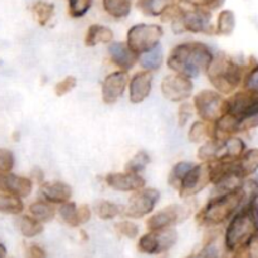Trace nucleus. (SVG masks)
<instances>
[{"instance_id": "obj_1", "label": "nucleus", "mask_w": 258, "mask_h": 258, "mask_svg": "<svg viewBox=\"0 0 258 258\" xmlns=\"http://www.w3.org/2000/svg\"><path fill=\"white\" fill-rule=\"evenodd\" d=\"M213 58L211 48L204 43L185 42L173 48L166 64L173 72L193 78L207 72Z\"/></svg>"}, {"instance_id": "obj_2", "label": "nucleus", "mask_w": 258, "mask_h": 258, "mask_svg": "<svg viewBox=\"0 0 258 258\" xmlns=\"http://www.w3.org/2000/svg\"><path fill=\"white\" fill-rule=\"evenodd\" d=\"M258 233V204L257 202L242 207L231 218L227 227L224 244L229 252L238 251L247 246Z\"/></svg>"}, {"instance_id": "obj_3", "label": "nucleus", "mask_w": 258, "mask_h": 258, "mask_svg": "<svg viewBox=\"0 0 258 258\" xmlns=\"http://www.w3.org/2000/svg\"><path fill=\"white\" fill-rule=\"evenodd\" d=\"M244 206H246V196L243 188L222 196L212 197L207 206L198 213L197 222L201 226H219L231 219Z\"/></svg>"}, {"instance_id": "obj_4", "label": "nucleus", "mask_w": 258, "mask_h": 258, "mask_svg": "<svg viewBox=\"0 0 258 258\" xmlns=\"http://www.w3.org/2000/svg\"><path fill=\"white\" fill-rule=\"evenodd\" d=\"M246 67L234 62L224 53L214 55L211 66L207 70L209 82L218 92L223 95H231L242 83L246 75Z\"/></svg>"}, {"instance_id": "obj_5", "label": "nucleus", "mask_w": 258, "mask_h": 258, "mask_svg": "<svg viewBox=\"0 0 258 258\" xmlns=\"http://www.w3.org/2000/svg\"><path fill=\"white\" fill-rule=\"evenodd\" d=\"M194 108L201 117L207 122H216L222 116L228 113V100L221 92L213 90H202L194 97Z\"/></svg>"}, {"instance_id": "obj_6", "label": "nucleus", "mask_w": 258, "mask_h": 258, "mask_svg": "<svg viewBox=\"0 0 258 258\" xmlns=\"http://www.w3.org/2000/svg\"><path fill=\"white\" fill-rule=\"evenodd\" d=\"M163 34L164 30L160 25L140 23L128 29L126 43L134 52L140 55L159 47Z\"/></svg>"}, {"instance_id": "obj_7", "label": "nucleus", "mask_w": 258, "mask_h": 258, "mask_svg": "<svg viewBox=\"0 0 258 258\" xmlns=\"http://www.w3.org/2000/svg\"><path fill=\"white\" fill-rule=\"evenodd\" d=\"M211 18V12L206 8H193L190 10L184 9L180 18L171 23V25L174 32L176 33L191 32L213 34L216 33V27L212 25Z\"/></svg>"}, {"instance_id": "obj_8", "label": "nucleus", "mask_w": 258, "mask_h": 258, "mask_svg": "<svg viewBox=\"0 0 258 258\" xmlns=\"http://www.w3.org/2000/svg\"><path fill=\"white\" fill-rule=\"evenodd\" d=\"M160 199V191L154 188H143L134 191L127 206L123 207L122 214L128 218H143L154 211Z\"/></svg>"}, {"instance_id": "obj_9", "label": "nucleus", "mask_w": 258, "mask_h": 258, "mask_svg": "<svg viewBox=\"0 0 258 258\" xmlns=\"http://www.w3.org/2000/svg\"><path fill=\"white\" fill-rule=\"evenodd\" d=\"M212 184L211 180V163L203 161L202 164L196 165L188 171L185 178L183 179L179 188V196L183 199L190 198V197L197 196L207 186Z\"/></svg>"}, {"instance_id": "obj_10", "label": "nucleus", "mask_w": 258, "mask_h": 258, "mask_svg": "<svg viewBox=\"0 0 258 258\" xmlns=\"http://www.w3.org/2000/svg\"><path fill=\"white\" fill-rule=\"evenodd\" d=\"M194 85L190 77L175 73L164 77L161 81L160 90L164 97L171 102H184L193 93Z\"/></svg>"}, {"instance_id": "obj_11", "label": "nucleus", "mask_w": 258, "mask_h": 258, "mask_svg": "<svg viewBox=\"0 0 258 258\" xmlns=\"http://www.w3.org/2000/svg\"><path fill=\"white\" fill-rule=\"evenodd\" d=\"M189 213H190V209L186 208V207L179 206V204H171V206L165 207L161 211L153 214L146 221V227L150 232L171 228L173 226L188 218Z\"/></svg>"}, {"instance_id": "obj_12", "label": "nucleus", "mask_w": 258, "mask_h": 258, "mask_svg": "<svg viewBox=\"0 0 258 258\" xmlns=\"http://www.w3.org/2000/svg\"><path fill=\"white\" fill-rule=\"evenodd\" d=\"M228 112L238 120L258 112V93L249 90L237 92L228 98Z\"/></svg>"}, {"instance_id": "obj_13", "label": "nucleus", "mask_w": 258, "mask_h": 258, "mask_svg": "<svg viewBox=\"0 0 258 258\" xmlns=\"http://www.w3.org/2000/svg\"><path fill=\"white\" fill-rule=\"evenodd\" d=\"M128 82L127 71H116L110 73L103 80L101 86V95L102 101L107 105L115 103L125 92V88Z\"/></svg>"}, {"instance_id": "obj_14", "label": "nucleus", "mask_w": 258, "mask_h": 258, "mask_svg": "<svg viewBox=\"0 0 258 258\" xmlns=\"http://www.w3.org/2000/svg\"><path fill=\"white\" fill-rule=\"evenodd\" d=\"M106 184L116 191H136L145 186V179L139 174L128 173H111L105 178Z\"/></svg>"}, {"instance_id": "obj_15", "label": "nucleus", "mask_w": 258, "mask_h": 258, "mask_svg": "<svg viewBox=\"0 0 258 258\" xmlns=\"http://www.w3.org/2000/svg\"><path fill=\"white\" fill-rule=\"evenodd\" d=\"M108 54L113 64L121 71H128L139 60V54L134 52L126 42H113L108 47Z\"/></svg>"}, {"instance_id": "obj_16", "label": "nucleus", "mask_w": 258, "mask_h": 258, "mask_svg": "<svg viewBox=\"0 0 258 258\" xmlns=\"http://www.w3.org/2000/svg\"><path fill=\"white\" fill-rule=\"evenodd\" d=\"M153 86V75L150 71L138 72L130 81V101L133 103H141L148 98Z\"/></svg>"}, {"instance_id": "obj_17", "label": "nucleus", "mask_w": 258, "mask_h": 258, "mask_svg": "<svg viewBox=\"0 0 258 258\" xmlns=\"http://www.w3.org/2000/svg\"><path fill=\"white\" fill-rule=\"evenodd\" d=\"M0 186L7 193L13 194L19 198H27L30 196L33 189V181L30 178L15 175V174L8 173L0 178Z\"/></svg>"}, {"instance_id": "obj_18", "label": "nucleus", "mask_w": 258, "mask_h": 258, "mask_svg": "<svg viewBox=\"0 0 258 258\" xmlns=\"http://www.w3.org/2000/svg\"><path fill=\"white\" fill-rule=\"evenodd\" d=\"M40 194L45 201L53 204L66 203L72 197V188L63 181H50L40 185Z\"/></svg>"}, {"instance_id": "obj_19", "label": "nucleus", "mask_w": 258, "mask_h": 258, "mask_svg": "<svg viewBox=\"0 0 258 258\" xmlns=\"http://www.w3.org/2000/svg\"><path fill=\"white\" fill-rule=\"evenodd\" d=\"M113 39V32L110 28L100 24H92L88 27L85 37V44L87 47H95L97 44H107Z\"/></svg>"}, {"instance_id": "obj_20", "label": "nucleus", "mask_w": 258, "mask_h": 258, "mask_svg": "<svg viewBox=\"0 0 258 258\" xmlns=\"http://www.w3.org/2000/svg\"><path fill=\"white\" fill-rule=\"evenodd\" d=\"M246 151V144L242 139L236 136H229L226 140L222 141L221 154L218 160L226 159V160H238Z\"/></svg>"}, {"instance_id": "obj_21", "label": "nucleus", "mask_w": 258, "mask_h": 258, "mask_svg": "<svg viewBox=\"0 0 258 258\" xmlns=\"http://www.w3.org/2000/svg\"><path fill=\"white\" fill-rule=\"evenodd\" d=\"M181 0H139V10L149 17H161L169 8L179 4Z\"/></svg>"}, {"instance_id": "obj_22", "label": "nucleus", "mask_w": 258, "mask_h": 258, "mask_svg": "<svg viewBox=\"0 0 258 258\" xmlns=\"http://www.w3.org/2000/svg\"><path fill=\"white\" fill-rule=\"evenodd\" d=\"M189 141L191 143H203L208 139L214 138V123L207 122V121H196L190 126L188 133Z\"/></svg>"}, {"instance_id": "obj_23", "label": "nucleus", "mask_w": 258, "mask_h": 258, "mask_svg": "<svg viewBox=\"0 0 258 258\" xmlns=\"http://www.w3.org/2000/svg\"><path fill=\"white\" fill-rule=\"evenodd\" d=\"M29 213L42 223H47V222L53 221L55 217V208L53 203L43 199V201H35L30 204Z\"/></svg>"}, {"instance_id": "obj_24", "label": "nucleus", "mask_w": 258, "mask_h": 258, "mask_svg": "<svg viewBox=\"0 0 258 258\" xmlns=\"http://www.w3.org/2000/svg\"><path fill=\"white\" fill-rule=\"evenodd\" d=\"M103 10L115 19H123L131 13L133 0H102Z\"/></svg>"}, {"instance_id": "obj_25", "label": "nucleus", "mask_w": 258, "mask_h": 258, "mask_svg": "<svg viewBox=\"0 0 258 258\" xmlns=\"http://www.w3.org/2000/svg\"><path fill=\"white\" fill-rule=\"evenodd\" d=\"M237 168L244 178L256 173L258 170V149L244 151L243 155L237 160Z\"/></svg>"}, {"instance_id": "obj_26", "label": "nucleus", "mask_w": 258, "mask_h": 258, "mask_svg": "<svg viewBox=\"0 0 258 258\" xmlns=\"http://www.w3.org/2000/svg\"><path fill=\"white\" fill-rule=\"evenodd\" d=\"M138 249L141 252V253H146V254L163 253L160 236H159L158 232L149 231V233L141 236L140 239H139Z\"/></svg>"}, {"instance_id": "obj_27", "label": "nucleus", "mask_w": 258, "mask_h": 258, "mask_svg": "<svg viewBox=\"0 0 258 258\" xmlns=\"http://www.w3.org/2000/svg\"><path fill=\"white\" fill-rule=\"evenodd\" d=\"M30 12H32V15L35 22L40 27H45L53 18V15H54V5L52 3L39 0V2H35L30 7Z\"/></svg>"}, {"instance_id": "obj_28", "label": "nucleus", "mask_w": 258, "mask_h": 258, "mask_svg": "<svg viewBox=\"0 0 258 258\" xmlns=\"http://www.w3.org/2000/svg\"><path fill=\"white\" fill-rule=\"evenodd\" d=\"M18 228L25 238H33L43 232V223L32 216H23L17 221Z\"/></svg>"}, {"instance_id": "obj_29", "label": "nucleus", "mask_w": 258, "mask_h": 258, "mask_svg": "<svg viewBox=\"0 0 258 258\" xmlns=\"http://www.w3.org/2000/svg\"><path fill=\"white\" fill-rule=\"evenodd\" d=\"M24 211V204L19 197L10 193H0V213L18 216Z\"/></svg>"}, {"instance_id": "obj_30", "label": "nucleus", "mask_w": 258, "mask_h": 258, "mask_svg": "<svg viewBox=\"0 0 258 258\" xmlns=\"http://www.w3.org/2000/svg\"><path fill=\"white\" fill-rule=\"evenodd\" d=\"M222 141L223 140H218V139H208V140L199 148L198 158L201 159L202 161H206V163L218 160L222 149Z\"/></svg>"}, {"instance_id": "obj_31", "label": "nucleus", "mask_w": 258, "mask_h": 258, "mask_svg": "<svg viewBox=\"0 0 258 258\" xmlns=\"http://www.w3.org/2000/svg\"><path fill=\"white\" fill-rule=\"evenodd\" d=\"M236 28V15L232 10H222L216 24V34L231 35Z\"/></svg>"}, {"instance_id": "obj_32", "label": "nucleus", "mask_w": 258, "mask_h": 258, "mask_svg": "<svg viewBox=\"0 0 258 258\" xmlns=\"http://www.w3.org/2000/svg\"><path fill=\"white\" fill-rule=\"evenodd\" d=\"M139 62L145 71L154 72V71L159 70L161 63H163V53H161L160 47H156L149 52L144 53V54H140Z\"/></svg>"}, {"instance_id": "obj_33", "label": "nucleus", "mask_w": 258, "mask_h": 258, "mask_svg": "<svg viewBox=\"0 0 258 258\" xmlns=\"http://www.w3.org/2000/svg\"><path fill=\"white\" fill-rule=\"evenodd\" d=\"M193 163H188V161H180V163L175 164L173 169H171L170 174H169V185L179 190L181 181L185 178L188 171L193 168Z\"/></svg>"}, {"instance_id": "obj_34", "label": "nucleus", "mask_w": 258, "mask_h": 258, "mask_svg": "<svg viewBox=\"0 0 258 258\" xmlns=\"http://www.w3.org/2000/svg\"><path fill=\"white\" fill-rule=\"evenodd\" d=\"M123 207L118 206V204L112 203L108 201H100L96 204V213L103 221H108V219H113L117 216L122 214Z\"/></svg>"}, {"instance_id": "obj_35", "label": "nucleus", "mask_w": 258, "mask_h": 258, "mask_svg": "<svg viewBox=\"0 0 258 258\" xmlns=\"http://www.w3.org/2000/svg\"><path fill=\"white\" fill-rule=\"evenodd\" d=\"M58 213H59L60 219L70 227L81 226L80 221H78V207L73 202L68 201L60 204Z\"/></svg>"}, {"instance_id": "obj_36", "label": "nucleus", "mask_w": 258, "mask_h": 258, "mask_svg": "<svg viewBox=\"0 0 258 258\" xmlns=\"http://www.w3.org/2000/svg\"><path fill=\"white\" fill-rule=\"evenodd\" d=\"M149 163H150V156H149V154L144 150L138 151V153L126 163L125 171L139 174L148 166Z\"/></svg>"}, {"instance_id": "obj_37", "label": "nucleus", "mask_w": 258, "mask_h": 258, "mask_svg": "<svg viewBox=\"0 0 258 258\" xmlns=\"http://www.w3.org/2000/svg\"><path fill=\"white\" fill-rule=\"evenodd\" d=\"M68 14L72 18H82L91 9L92 0H67Z\"/></svg>"}, {"instance_id": "obj_38", "label": "nucleus", "mask_w": 258, "mask_h": 258, "mask_svg": "<svg viewBox=\"0 0 258 258\" xmlns=\"http://www.w3.org/2000/svg\"><path fill=\"white\" fill-rule=\"evenodd\" d=\"M115 229L120 236L134 239L139 236V226L131 221H121L115 224Z\"/></svg>"}, {"instance_id": "obj_39", "label": "nucleus", "mask_w": 258, "mask_h": 258, "mask_svg": "<svg viewBox=\"0 0 258 258\" xmlns=\"http://www.w3.org/2000/svg\"><path fill=\"white\" fill-rule=\"evenodd\" d=\"M14 154L9 149H0V174L4 175L12 171L14 168Z\"/></svg>"}, {"instance_id": "obj_40", "label": "nucleus", "mask_w": 258, "mask_h": 258, "mask_svg": "<svg viewBox=\"0 0 258 258\" xmlns=\"http://www.w3.org/2000/svg\"><path fill=\"white\" fill-rule=\"evenodd\" d=\"M76 85H77V78L75 76H67L54 86V93L58 97H62L70 93L76 87Z\"/></svg>"}, {"instance_id": "obj_41", "label": "nucleus", "mask_w": 258, "mask_h": 258, "mask_svg": "<svg viewBox=\"0 0 258 258\" xmlns=\"http://www.w3.org/2000/svg\"><path fill=\"white\" fill-rule=\"evenodd\" d=\"M243 87L244 90L253 91V92L258 93V64L253 66V67L249 68V71L247 72L246 77L243 80Z\"/></svg>"}, {"instance_id": "obj_42", "label": "nucleus", "mask_w": 258, "mask_h": 258, "mask_svg": "<svg viewBox=\"0 0 258 258\" xmlns=\"http://www.w3.org/2000/svg\"><path fill=\"white\" fill-rule=\"evenodd\" d=\"M186 258H221V253H219L218 247L213 242H209L201 251Z\"/></svg>"}, {"instance_id": "obj_43", "label": "nucleus", "mask_w": 258, "mask_h": 258, "mask_svg": "<svg viewBox=\"0 0 258 258\" xmlns=\"http://www.w3.org/2000/svg\"><path fill=\"white\" fill-rule=\"evenodd\" d=\"M191 113H193V106L188 102L181 103L180 107H179V112H178V117H179V126L180 127H184L186 125V122L190 118Z\"/></svg>"}, {"instance_id": "obj_44", "label": "nucleus", "mask_w": 258, "mask_h": 258, "mask_svg": "<svg viewBox=\"0 0 258 258\" xmlns=\"http://www.w3.org/2000/svg\"><path fill=\"white\" fill-rule=\"evenodd\" d=\"M258 127V112L239 120V133Z\"/></svg>"}, {"instance_id": "obj_45", "label": "nucleus", "mask_w": 258, "mask_h": 258, "mask_svg": "<svg viewBox=\"0 0 258 258\" xmlns=\"http://www.w3.org/2000/svg\"><path fill=\"white\" fill-rule=\"evenodd\" d=\"M188 4H190L193 8H206V9H214L221 4V0H181Z\"/></svg>"}, {"instance_id": "obj_46", "label": "nucleus", "mask_w": 258, "mask_h": 258, "mask_svg": "<svg viewBox=\"0 0 258 258\" xmlns=\"http://www.w3.org/2000/svg\"><path fill=\"white\" fill-rule=\"evenodd\" d=\"M25 258H47V252L40 246L33 243L25 248Z\"/></svg>"}, {"instance_id": "obj_47", "label": "nucleus", "mask_w": 258, "mask_h": 258, "mask_svg": "<svg viewBox=\"0 0 258 258\" xmlns=\"http://www.w3.org/2000/svg\"><path fill=\"white\" fill-rule=\"evenodd\" d=\"M242 248L244 249L248 258H258V233L252 238V241L247 246L242 247Z\"/></svg>"}, {"instance_id": "obj_48", "label": "nucleus", "mask_w": 258, "mask_h": 258, "mask_svg": "<svg viewBox=\"0 0 258 258\" xmlns=\"http://www.w3.org/2000/svg\"><path fill=\"white\" fill-rule=\"evenodd\" d=\"M91 219V209L87 204H81L78 207V221H80V224L87 223Z\"/></svg>"}, {"instance_id": "obj_49", "label": "nucleus", "mask_w": 258, "mask_h": 258, "mask_svg": "<svg viewBox=\"0 0 258 258\" xmlns=\"http://www.w3.org/2000/svg\"><path fill=\"white\" fill-rule=\"evenodd\" d=\"M30 179H34L38 184H40V185H42V184L44 183V174H43V171L40 170V169H33L32 178Z\"/></svg>"}, {"instance_id": "obj_50", "label": "nucleus", "mask_w": 258, "mask_h": 258, "mask_svg": "<svg viewBox=\"0 0 258 258\" xmlns=\"http://www.w3.org/2000/svg\"><path fill=\"white\" fill-rule=\"evenodd\" d=\"M7 257V248L3 243H0V258H5Z\"/></svg>"}]
</instances>
